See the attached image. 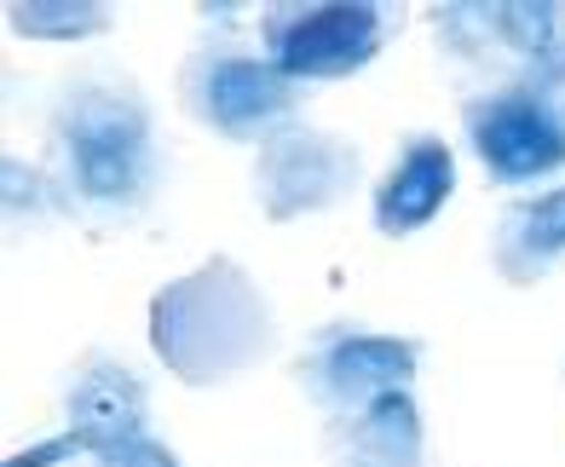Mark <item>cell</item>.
<instances>
[{
  "label": "cell",
  "mask_w": 565,
  "mask_h": 467,
  "mask_svg": "<svg viewBox=\"0 0 565 467\" xmlns=\"http://www.w3.org/2000/svg\"><path fill=\"white\" fill-rule=\"evenodd\" d=\"M53 185L70 214L127 225L162 197L168 150L157 139L150 98L121 75H75L46 116Z\"/></svg>",
  "instance_id": "1"
},
{
  "label": "cell",
  "mask_w": 565,
  "mask_h": 467,
  "mask_svg": "<svg viewBox=\"0 0 565 467\" xmlns=\"http://www.w3.org/2000/svg\"><path fill=\"white\" fill-rule=\"evenodd\" d=\"M277 341V318L237 259H202L150 300V347L185 386L248 375Z\"/></svg>",
  "instance_id": "2"
},
{
  "label": "cell",
  "mask_w": 565,
  "mask_h": 467,
  "mask_svg": "<svg viewBox=\"0 0 565 467\" xmlns=\"http://www.w3.org/2000/svg\"><path fill=\"white\" fill-rule=\"evenodd\" d=\"M179 104H185L191 121L214 127L220 139L266 145L271 134H282L295 121V110L306 104V87L271 64V52H254L225 30V35H209L185 59Z\"/></svg>",
  "instance_id": "3"
},
{
  "label": "cell",
  "mask_w": 565,
  "mask_h": 467,
  "mask_svg": "<svg viewBox=\"0 0 565 467\" xmlns=\"http://www.w3.org/2000/svg\"><path fill=\"white\" fill-rule=\"evenodd\" d=\"M398 18V7H358V0H282L260 12V41L271 64L300 87L347 82L375 64Z\"/></svg>",
  "instance_id": "4"
},
{
  "label": "cell",
  "mask_w": 565,
  "mask_h": 467,
  "mask_svg": "<svg viewBox=\"0 0 565 467\" xmlns=\"http://www.w3.org/2000/svg\"><path fill=\"white\" fill-rule=\"evenodd\" d=\"M422 370V341L416 335H375L358 323H329L295 358V381L329 422L358 415L364 404L409 393V381Z\"/></svg>",
  "instance_id": "5"
},
{
  "label": "cell",
  "mask_w": 565,
  "mask_h": 467,
  "mask_svg": "<svg viewBox=\"0 0 565 467\" xmlns=\"http://www.w3.org/2000/svg\"><path fill=\"white\" fill-rule=\"evenodd\" d=\"M461 134L491 185H536L565 173V116L525 82L484 87L461 104Z\"/></svg>",
  "instance_id": "6"
},
{
  "label": "cell",
  "mask_w": 565,
  "mask_h": 467,
  "mask_svg": "<svg viewBox=\"0 0 565 467\" xmlns=\"http://www.w3.org/2000/svg\"><path fill=\"white\" fill-rule=\"evenodd\" d=\"M358 179H364V150L341 134L306 127V121H289L254 156V202L277 225L341 208L358 191Z\"/></svg>",
  "instance_id": "7"
},
{
  "label": "cell",
  "mask_w": 565,
  "mask_h": 467,
  "mask_svg": "<svg viewBox=\"0 0 565 467\" xmlns=\"http://www.w3.org/2000/svg\"><path fill=\"white\" fill-rule=\"evenodd\" d=\"M139 433H150L145 375L105 352H87L64 381V438L82 456H98L105 445H121Z\"/></svg>",
  "instance_id": "8"
},
{
  "label": "cell",
  "mask_w": 565,
  "mask_h": 467,
  "mask_svg": "<svg viewBox=\"0 0 565 467\" xmlns=\"http://www.w3.org/2000/svg\"><path fill=\"white\" fill-rule=\"evenodd\" d=\"M456 191V156L445 139L433 134H409L398 145L393 173L375 185V231L381 237H409L422 231Z\"/></svg>",
  "instance_id": "9"
},
{
  "label": "cell",
  "mask_w": 565,
  "mask_h": 467,
  "mask_svg": "<svg viewBox=\"0 0 565 467\" xmlns=\"http://www.w3.org/2000/svg\"><path fill=\"white\" fill-rule=\"evenodd\" d=\"M323 450L335 456V467H422L427 461L422 410L409 393H387V399L364 404L358 415L329 422Z\"/></svg>",
  "instance_id": "10"
},
{
  "label": "cell",
  "mask_w": 565,
  "mask_h": 467,
  "mask_svg": "<svg viewBox=\"0 0 565 467\" xmlns=\"http://www.w3.org/2000/svg\"><path fill=\"white\" fill-rule=\"evenodd\" d=\"M491 259L513 289H531V283L554 277L565 266V185L508 202L497 220V237H491Z\"/></svg>",
  "instance_id": "11"
},
{
  "label": "cell",
  "mask_w": 565,
  "mask_h": 467,
  "mask_svg": "<svg viewBox=\"0 0 565 467\" xmlns=\"http://www.w3.org/2000/svg\"><path fill=\"white\" fill-rule=\"evenodd\" d=\"M7 23L35 41H82L110 30V7H82V0H35L30 7V0H12Z\"/></svg>",
  "instance_id": "12"
},
{
  "label": "cell",
  "mask_w": 565,
  "mask_h": 467,
  "mask_svg": "<svg viewBox=\"0 0 565 467\" xmlns=\"http://www.w3.org/2000/svg\"><path fill=\"white\" fill-rule=\"evenodd\" d=\"M513 82H525L531 93H543L554 110L565 116V35H559L548 52H536V59H531L520 75H513Z\"/></svg>",
  "instance_id": "13"
},
{
  "label": "cell",
  "mask_w": 565,
  "mask_h": 467,
  "mask_svg": "<svg viewBox=\"0 0 565 467\" xmlns=\"http://www.w3.org/2000/svg\"><path fill=\"white\" fill-rule=\"evenodd\" d=\"M93 461L98 467H179V456L162 445L157 433H139V438H121V445H105Z\"/></svg>",
  "instance_id": "14"
}]
</instances>
